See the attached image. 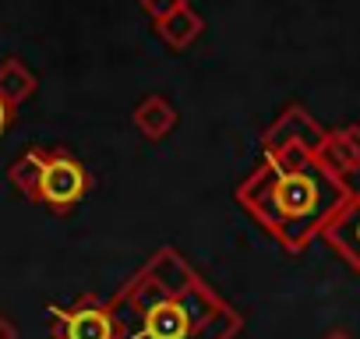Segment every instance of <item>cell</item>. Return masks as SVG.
Wrapping results in <instances>:
<instances>
[{"instance_id":"obj_10","label":"cell","mask_w":360,"mask_h":339,"mask_svg":"<svg viewBox=\"0 0 360 339\" xmlns=\"http://www.w3.org/2000/svg\"><path fill=\"white\" fill-rule=\"evenodd\" d=\"M36 75L18 60V57H8L4 64H0V99H4L11 110L15 106H22L32 92H36Z\"/></svg>"},{"instance_id":"obj_11","label":"cell","mask_w":360,"mask_h":339,"mask_svg":"<svg viewBox=\"0 0 360 339\" xmlns=\"http://www.w3.org/2000/svg\"><path fill=\"white\" fill-rule=\"evenodd\" d=\"M43 166H46V148L43 145H36V148H29L25 155H18L15 159V166L8 170V177H11V184L29 198V202H39V181H43Z\"/></svg>"},{"instance_id":"obj_3","label":"cell","mask_w":360,"mask_h":339,"mask_svg":"<svg viewBox=\"0 0 360 339\" xmlns=\"http://www.w3.org/2000/svg\"><path fill=\"white\" fill-rule=\"evenodd\" d=\"M325 138H328V127H321L300 103H290L265 127V134H262V159H276V162L318 159Z\"/></svg>"},{"instance_id":"obj_2","label":"cell","mask_w":360,"mask_h":339,"mask_svg":"<svg viewBox=\"0 0 360 339\" xmlns=\"http://www.w3.org/2000/svg\"><path fill=\"white\" fill-rule=\"evenodd\" d=\"M353 188L321 159L276 162L262 159L237 184V205L290 255H300L328 219L346 205Z\"/></svg>"},{"instance_id":"obj_8","label":"cell","mask_w":360,"mask_h":339,"mask_svg":"<svg viewBox=\"0 0 360 339\" xmlns=\"http://www.w3.org/2000/svg\"><path fill=\"white\" fill-rule=\"evenodd\" d=\"M131 120H134V127H138V134H141L145 141H162V138L176 127L180 117H176V106H173L166 96L152 92V96H145V99L134 106Z\"/></svg>"},{"instance_id":"obj_14","label":"cell","mask_w":360,"mask_h":339,"mask_svg":"<svg viewBox=\"0 0 360 339\" xmlns=\"http://www.w3.org/2000/svg\"><path fill=\"white\" fill-rule=\"evenodd\" d=\"M0 339H15V325L4 314H0Z\"/></svg>"},{"instance_id":"obj_13","label":"cell","mask_w":360,"mask_h":339,"mask_svg":"<svg viewBox=\"0 0 360 339\" xmlns=\"http://www.w3.org/2000/svg\"><path fill=\"white\" fill-rule=\"evenodd\" d=\"M11 117H15V110L4 103V99H0V134H4L8 131V124H11Z\"/></svg>"},{"instance_id":"obj_5","label":"cell","mask_w":360,"mask_h":339,"mask_svg":"<svg viewBox=\"0 0 360 339\" xmlns=\"http://www.w3.org/2000/svg\"><path fill=\"white\" fill-rule=\"evenodd\" d=\"M53 339H117V321L110 314V300L92 293L78 297L71 307H50Z\"/></svg>"},{"instance_id":"obj_6","label":"cell","mask_w":360,"mask_h":339,"mask_svg":"<svg viewBox=\"0 0 360 339\" xmlns=\"http://www.w3.org/2000/svg\"><path fill=\"white\" fill-rule=\"evenodd\" d=\"M321 241L360 276V188H353L346 205L328 219V226L321 230Z\"/></svg>"},{"instance_id":"obj_1","label":"cell","mask_w":360,"mask_h":339,"mask_svg":"<svg viewBox=\"0 0 360 339\" xmlns=\"http://www.w3.org/2000/svg\"><path fill=\"white\" fill-rule=\"evenodd\" d=\"M117 339H233L244 318L176 248H159L113 297Z\"/></svg>"},{"instance_id":"obj_7","label":"cell","mask_w":360,"mask_h":339,"mask_svg":"<svg viewBox=\"0 0 360 339\" xmlns=\"http://www.w3.org/2000/svg\"><path fill=\"white\" fill-rule=\"evenodd\" d=\"M318 159L339 177H349L360 170V124H346L339 131H328Z\"/></svg>"},{"instance_id":"obj_4","label":"cell","mask_w":360,"mask_h":339,"mask_svg":"<svg viewBox=\"0 0 360 339\" xmlns=\"http://www.w3.org/2000/svg\"><path fill=\"white\" fill-rule=\"evenodd\" d=\"M92 181L82 159H75L68 148H46V166H43V181H39V202L53 212H71L85 195Z\"/></svg>"},{"instance_id":"obj_12","label":"cell","mask_w":360,"mask_h":339,"mask_svg":"<svg viewBox=\"0 0 360 339\" xmlns=\"http://www.w3.org/2000/svg\"><path fill=\"white\" fill-rule=\"evenodd\" d=\"M176 4H184V0H141V11H145L152 22H162Z\"/></svg>"},{"instance_id":"obj_15","label":"cell","mask_w":360,"mask_h":339,"mask_svg":"<svg viewBox=\"0 0 360 339\" xmlns=\"http://www.w3.org/2000/svg\"><path fill=\"white\" fill-rule=\"evenodd\" d=\"M325 339H353V335H349V332H342V328H335V332H328Z\"/></svg>"},{"instance_id":"obj_9","label":"cell","mask_w":360,"mask_h":339,"mask_svg":"<svg viewBox=\"0 0 360 339\" xmlns=\"http://www.w3.org/2000/svg\"><path fill=\"white\" fill-rule=\"evenodd\" d=\"M205 32V22H202V15L188 4H176L162 22H155V36L169 46V50H188L191 43H198V36Z\"/></svg>"}]
</instances>
